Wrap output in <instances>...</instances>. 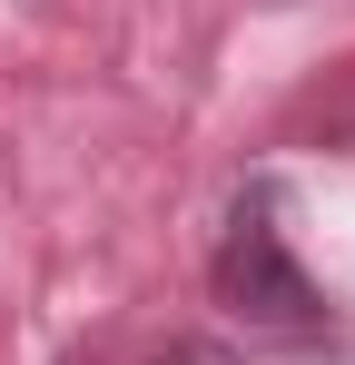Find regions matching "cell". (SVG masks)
I'll list each match as a JSON object with an SVG mask.
<instances>
[{
	"label": "cell",
	"mask_w": 355,
	"mask_h": 365,
	"mask_svg": "<svg viewBox=\"0 0 355 365\" xmlns=\"http://www.w3.org/2000/svg\"><path fill=\"white\" fill-rule=\"evenodd\" d=\"M207 287H217V306H227V316L267 326V336H326V326H336V306L316 297V277H306V267L287 257V227H277V187H267V178L237 197L227 237H217V257H207Z\"/></svg>",
	"instance_id": "obj_1"
},
{
	"label": "cell",
	"mask_w": 355,
	"mask_h": 365,
	"mask_svg": "<svg viewBox=\"0 0 355 365\" xmlns=\"http://www.w3.org/2000/svg\"><path fill=\"white\" fill-rule=\"evenodd\" d=\"M69 365H109V346H89V356H69ZM128 365H247L227 346V336H168V346H148V356H128Z\"/></svg>",
	"instance_id": "obj_2"
}]
</instances>
